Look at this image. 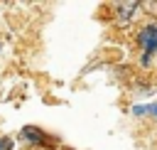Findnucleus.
Listing matches in <instances>:
<instances>
[{"label": "nucleus", "mask_w": 157, "mask_h": 150, "mask_svg": "<svg viewBox=\"0 0 157 150\" xmlns=\"http://www.w3.org/2000/svg\"><path fill=\"white\" fill-rule=\"evenodd\" d=\"M137 44L145 49L147 57L157 54V27H155V25H147V27L137 34Z\"/></svg>", "instance_id": "1"}, {"label": "nucleus", "mask_w": 157, "mask_h": 150, "mask_svg": "<svg viewBox=\"0 0 157 150\" xmlns=\"http://www.w3.org/2000/svg\"><path fill=\"white\" fill-rule=\"evenodd\" d=\"M140 10V2H120L118 5V22H128Z\"/></svg>", "instance_id": "2"}, {"label": "nucleus", "mask_w": 157, "mask_h": 150, "mask_svg": "<svg viewBox=\"0 0 157 150\" xmlns=\"http://www.w3.org/2000/svg\"><path fill=\"white\" fill-rule=\"evenodd\" d=\"M22 135H25V138H29V140H34V143H49V140L42 135V130H34V128H25V130H22Z\"/></svg>", "instance_id": "3"}, {"label": "nucleus", "mask_w": 157, "mask_h": 150, "mask_svg": "<svg viewBox=\"0 0 157 150\" xmlns=\"http://www.w3.org/2000/svg\"><path fill=\"white\" fill-rule=\"evenodd\" d=\"M132 113H135V116H145V113L157 116V103H150V106H132Z\"/></svg>", "instance_id": "4"}, {"label": "nucleus", "mask_w": 157, "mask_h": 150, "mask_svg": "<svg viewBox=\"0 0 157 150\" xmlns=\"http://www.w3.org/2000/svg\"><path fill=\"white\" fill-rule=\"evenodd\" d=\"M12 148V140L10 138H0V150H10Z\"/></svg>", "instance_id": "5"}, {"label": "nucleus", "mask_w": 157, "mask_h": 150, "mask_svg": "<svg viewBox=\"0 0 157 150\" xmlns=\"http://www.w3.org/2000/svg\"><path fill=\"white\" fill-rule=\"evenodd\" d=\"M140 7H145V10H157V2H140Z\"/></svg>", "instance_id": "6"}]
</instances>
